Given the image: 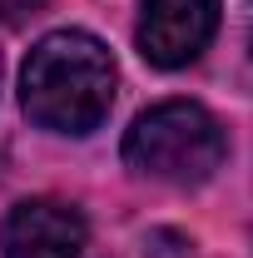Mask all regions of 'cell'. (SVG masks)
Instances as JSON below:
<instances>
[{
    "label": "cell",
    "mask_w": 253,
    "mask_h": 258,
    "mask_svg": "<svg viewBox=\"0 0 253 258\" xmlns=\"http://www.w3.org/2000/svg\"><path fill=\"white\" fill-rule=\"evenodd\" d=\"M219 30V0H139L134 45L159 70L194 64Z\"/></svg>",
    "instance_id": "3"
},
{
    "label": "cell",
    "mask_w": 253,
    "mask_h": 258,
    "mask_svg": "<svg viewBox=\"0 0 253 258\" xmlns=\"http://www.w3.org/2000/svg\"><path fill=\"white\" fill-rule=\"evenodd\" d=\"M50 0H0V25H20V20H30L40 15Z\"/></svg>",
    "instance_id": "5"
},
{
    "label": "cell",
    "mask_w": 253,
    "mask_h": 258,
    "mask_svg": "<svg viewBox=\"0 0 253 258\" xmlns=\"http://www.w3.org/2000/svg\"><path fill=\"white\" fill-rule=\"evenodd\" d=\"M228 154L223 124L194 99H164L144 109L124 134V164L164 184H204Z\"/></svg>",
    "instance_id": "2"
},
{
    "label": "cell",
    "mask_w": 253,
    "mask_h": 258,
    "mask_svg": "<svg viewBox=\"0 0 253 258\" xmlns=\"http://www.w3.org/2000/svg\"><path fill=\"white\" fill-rule=\"evenodd\" d=\"M80 248L85 219L55 199L15 204L0 224V258H80Z\"/></svg>",
    "instance_id": "4"
},
{
    "label": "cell",
    "mask_w": 253,
    "mask_h": 258,
    "mask_svg": "<svg viewBox=\"0 0 253 258\" xmlns=\"http://www.w3.org/2000/svg\"><path fill=\"white\" fill-rule=\"evenodd\" d=\"M114 55L90 30H55L20 70V104L40 129L90 134L114 109Z\"/></svg>",
    "instance_id": "1"
}]
</instances>
